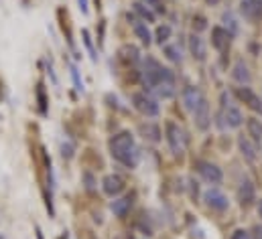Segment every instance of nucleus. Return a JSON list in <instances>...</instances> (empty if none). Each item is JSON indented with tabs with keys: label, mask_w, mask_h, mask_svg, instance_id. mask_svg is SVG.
Wrapping results in <instances>:
<instances>
[{
	"label": "nucleus",
	"mask_w": 262,
	"mask_h": 239,
	"mask_svg": "<svg viewBox=\"0 0 262 239\" xmlns=\"http://www.w3.org/2000/svg\"><path fill=\"white\" fill-rule=\"evenodd\" d=\"M81 39H83V45H85V49H88V53H90V59L98 61V53H96V49H94V43H92V37H90V33L88 31H81Z\"/></svg>",
	"instance_id": "obj_27"
},
{
	"label": "nucleus",
	"mask_w": 262,
	"mask_h": 239,
	"mask_svg": "<svg viewBox=\"0 0 262 239\" xmlns=\"http://www.w3.org/2000/svg\"><path fill=\"white\" fill-rule=\"evenodd\" d=\"M108 146H110V154L116 162H120L126 169H136V164L140 160V150H138L130 132H118L116 136L110 138Z\"/></svg>",
	"instance_id": "obj_1"
},
{
	"label": "nucleus",
	"mask_w": 262,
	"mask_h": 239,
	"mask_svg": "<svg viewBox=\"0 0 262 239\" xmlns=\"http://www.w3.org/2000/svg\"><path fill=\"white\" fill-rule=\"evenodd\" d=\"M83 179H85V182H88L85 186L92 190V188H94V179H92V175H88V173H85V175H83Z\"/></svg>",
	"instance_id": "obj_35"
},
{
	"label": "nucleus",
	"mask_w": 262,
	"mask_h": 239,
	"mask_svg": "<svg viewBox=\"0 0 262 239\" xmlns=\"http://www.w3.org/2000/svg\"><path fill=\"white\" fill-rule=\"evenodd\" d=\"M37 102H39V112L45 116L47 114V98H45V85L43 83L37 85Z\"/></svg>",
	"instance_id": "obj_28"
},
{
	"label": "nucleus",
	"mask_w": 262,
	"mask_h": 239,
	"mask_svg": "<svg viewBox=\"0 0 262 239\" xmlns=\"http://www.w3.org/2000/svg\"><path fill=\"white\" fill-rule=\"evenodd\" d=\"M236 98H238L240 102H244L250 110H254L256 114H260L262 116V100L250 89V87H246V85L238 87V89H236Z\"/></svg>",
	"instance_id": "obj_10"
},
{
	"label": "nucleus",
	"mask_w": 262,
	"mask_h": 239,
	"mask_svg": "<svg viewBox=\"0 0 262 239\" xmlns=\"http://www.w3.org/2000/svg\"><path fill=\"white\" fill-rule=\"evenodd\" d=\"M165 57L173 63H181L183 61V55H181V49L177 45H167L165 47Z\"/></svg>",
	"instance_id": "obj_25"
},
{
	"label": "nucleus",
	"mask_w": 262,
	"mask_h": 239,
	"mask_svg": "<svg viewBox=\"0 0 262 239\" xmlns=\"http://www.w3.org/2000/svg\"><path fill=\"white\" fill-rule=\"evenodd\" d=\"M203 201H205V205H207L211 211H217V213H224V211H228V207H230L228 197H226L222 190H217V188H207V190L203 193Z\"/></svg>",
	"instance_id": "obj_6"
},
{
	"label": "nucleus",
	"mask_w": 262,
	"mask_h": 239,
	"mask_svg": "<svg viewBox=\"0 0 262 239\" xmlns=\"http://www.w3.org/2000/svg\"><path fill=\"white\" fill-rule=\"evenodd\" d=\"M191 116H193V122H195L197 130L205 132V130L209 128V124H211V114H209V104H207L205 98L197 104V108L191 112Z\"/></svg>",
	"instance_id": "obj_8"
},
{
	"label": "nucleus",
	"mask_w": 262,
	"mask_h": 239,
	"mask_svg": "<svg viewBox=\"0 0 262 239\" xmlns=\"http://www.w3.org/2000/svg\"><path fill=\"white\" fill-rule=\"evenodd\" d=\"M161 71H163V65L155 59V57L146 55V57L142 59V71H140V75H142V85L152 91V89L159 85V81H161Z\"/></svg>",
	"instance_id": "obj_2"
},
{
	"label": "nucleus",
	"mask_w": 262,
	"mask_h": 239,
	"mask_svg": "<svg viewBox=\"0 0 262 239\" xmlns=\"http://www.w3.org/2000/svg\"><path fill=\"white\" fill-rule=\"evenodd\" d=\"M258 215H260V221H262V199L258 201Z\"/></svg>",
	"instance_id": "obj_38"
},
{
	"label": "nucleus",
	"mask_w": 262,
	"mask_h": 239,
	"mask_svg": "<svg viewBox=\"0 0 262 239\" xmlns=\"http://www.w3.org/2000/svg\"><path fill=\"white\" fill-rule=\"evenodd\" d=\"M230 39H232V35L224 27H213L211 29V45H213V49L226 51L228 45H230Z\"/></svg>",
	"instance_id": "obj_12"
},
{
	"label": "nucleus",
	"mask_w": 262,
	"mask_h": 239,
	"mask_svg": "<svg viewBox=\"0 0 262 239\" xmlns=\"http://www.w3.org/2000/svg\"><path fill=\"white\" fill-rule=\"evenodd\" d=\"M203 100V95H201V91L193 87V85H187L185 89H183V106H185V110L191 114L193 110L197 108V104Z\"/></svg>",
	"instance_id": "obj_16"
},
{
	"label": "nucleus",
	"mask_w": 262,
	"mask_h": 239,
	"mask_svg": "<svg viewBox=\"0 0 262 239\" xmlns=\"http://www.w3.org/2000/svg\"><path fill=\"white\" fill-rule=\"evenodd\" d=\"M197 173L201 175V179L205 180V182H209V184H220L222 179H224V175H222V169L217 166V164H213V162H205V160H199L195 164Z\"/></svg>",
	"instance_id": "obj_7"
},
{
	"label": "nucleus",
	"mask_w": 262,
	"mask_h": 239,
	"mask_svg": "<svg viewBox=\"0 0 262 239\" xmlns=\"http://www.w3.org/2000/svg\"><path fill=\"white\" fill-rule=\"evenodd\" d=\"M238 201H240L242 207H248V205H252L256 201V188H254V184H252L250 179H244L240 182V186H238Z\"/></svg>",
	"instance_id": "obj_11"
},
{
	"label": "nucleus",
	"mask_w": 262,
	"mask_h": 239,
	"mask_svg": "<svg viewBox=\"0 0 262 239\" xmlns=\"http://www.w3.org/2000/svg\"><path fill=\"white\" fill-rule=\"evenodd\" d=\"M203 29H207V20L203 18V16H193V31H203Z\"/></svg>",
	"instance_id": "obj_31"
},
{
	"label": "nucleus",
	"mask_w": 262,
	"mask_h": 239,
	"mask_svg": "<svg viewBox=\"0 0 262 239\" xmlns=\"http://www.w3.org/2000/svg\"><path fill=\"white\" fill-rule=\"evenodd\" d=\"M240 12L250 22H262V0H240Z\"/></svg>",
	"instance_id": "obj_9"
},
{
	"label": "nucleus",
	"mask_w": 262,
	"mask_h": 239,
	"mask_svg": "<svg viewBox=\"0 0 262 239\" xmlns=\"http://www.w3.org/2000/svg\"><path fill=\"white\" fill-rule=\"evenodd\" d=\"M61 154H63V158H71V156H73V144L63 142V144H61Z\"/></svg>",
	"instance_id": "obj_32"
},
{
	"label": "nucleus",
	"mask_w": 262,
	"mask_h": 239,
	"mask_svg": "<svg viewBox=\"0 0 262 239\" xmlns=\"http://www.w3.org/2000/svg\"><path fill=\"white\" fill-rule=\"evenodd\" d=\"M132 106H134L136 112H140V114L146 116V118H157L159 112H161L157 100H155L152 95H148L146 91H138V93H134V95H132Z\"/></svg>",
	"instance_id": "obj_3"
},
{
	"label": "nucleus",
	"mask_w": 262,
	"mask_h": 239,
	"mask_svg": "<svg viewBox=\"0 0 262 239\" xmlns=\"http://www.w3.org/2000/svg\"><path fill=\"white\" fill-rule=\"evenodd\" d=\"M220 119H224L226 128H240L244 124V116L236 106H228L226 104V93H222V112H220Z\"/></svg>",
	"instance_id": "obj_5"
},
{
	"label": "nucleus",
	"mask_w": 262,
	"mask_h": 239,
	"mask_svg": "<svg viewBox=\"0 0 262 239\" xmlns=\"http://www.w3.org/2000/svg\"><path fill=\"white\" fill-rule=\"evenodd\" d=\"M230 239H252V237H250V233H248V231H244V229H236Z\"/></svg>",
	"instance_id": "obj_33"
},
{
	"label": "nucleus",
	"mask_w": 262,
	"mask_h": 239,
	"mask_svg": "<svg viewBox=\"0 0 262 239\" xmlns=\"http://www.w3.org/2000/svg\"><path fill=\"white\" fill-rule=\"evenodd\" d=\"M77 2H79V10L83 14H88V0H77Z\"/></svg>",
	"instance_id": "obj_36"
},
{
	"label": "nucleus",
	"mask_w": 262,
	"mask_h": 239,
	"mask_svg": "<svg viewBox=\"0 0 262 239\" xmlns=\"http://www.w3.org/2000/svg\"><path fill=\"white\" fill-rule=\"evenodd\" d=\"M69 71H71L73 87H75L77 91H81V93H83V81H81V77H79V71H77V67H75V65H71V67H69Z\"/></svg>",
	"instance_id": "obj_29"
},
{
	"label": "nucleus",
	"mask_w": 262,
	"mask_h": 239,
	"mask_svg": "<svg viewBox=\"0 0 262 239\" xmlns=\"http://www.w3.org/2000/svg\"><path fill=\"white\" fill-rule=\"evenodd\" d=\"M128 20H132V29H134V35H136V39L142 43V45H150L152 43V35H150V31H148V27H146V22H142V20H136L134 16L128 14Z\"/></svg>",
	"instance_id": "obj_15"
},
{
	"label": "nucleus",
	"mask_w": 262,
	"mask_h": 239,
	"mask_svg": "<svg viewBox=\"0 0 262 239\" xmlns=\"http://www.w3.org/2000/svg\"><path fill=\"white\" fill-rule=\"evenodd\" d=\"M252 239H262V227L260 225H256L254 229H252V235H250Z\"/></svg>",
	"instance_id": "obj_34"
},
{
	"label": "nucleus",
	"mask_w": 262,
	"mask_h": 239,
	"mask_svg": "<svg viewBox=\"0 0 262 239\" xmlns=\"http://www.w3.org/2000/svg\"><path fill=\"white\" fill-rule=\"evenodd\" d=\"M246 126H248V136H250V140L256 144V146H260L262 144V122L256 118H250L246 122Z\"/></svg>",
	"instance_id": "obj_21"
},
{
	"label": "nucleus",
	"mask_w": 262,
	"mask_h": 239,
	"mask_svg": "<svg viewBox=\"0 0 262 239\" xmlns=\"http://www.w3.org/2000/svg\"><path fill=\"white\" fill-rule=\"evenodd\" d=\"M37 239H43V233H41V229H37Z\"/></svg>",
	"instance_id": "obj_39"
},
{
	"label": "nucleus",
	"mask_w": 262,
	"mask_h": 239,
	"mask_svg": "<svg viewBox=\"0 0 262 239\" xmlns=\"http://www.w3.org/2000/svg\"><path fill=\"white\" fill-rule=\"evenodd\" d=\"M142 4H146L152 12H165V6H163V0H140Z\"/></svg>",
	"instance_id": "obj_30"
},
{
	"label": "nucleus",
	"mask_w": 262,
	"mask_h": 239,
	"mask_svg": "<svg viewBox=\"0 0 262 239\" xmlns=\"http://www.w3.org/2000/svg\"><path fill=\"white\" fill-rule=\"evenodd\" d=\"M238 148H240L242 156H244L248 162H254V160H256V146H254V142H252L250 138L240 136V138H238Z\"/></svg>",
	"instance_id": "obj_19"
},
{
	"label": "nucleus",
	"mask_w": 262,
	"mask_h": 239,
	"mask_svg": "<svg viewBox=\"0 0 262 239\" xmlns=\"http://www.w3.org/2000/svg\"><path fill=\"white\" fill-rule=\"evenodd\" d=\"M165 138H167V144H169V148H171V152L173 154H183V148H185V134H183V130L175 124V122H167L165 124Z\"/></svg>",
	"instance_id": "obj_4"
},
{
	"label": "nucleus",
	"mask_w": 262,
	"mask_h": 239,
	"mask_svg": "<svg viewBox=\"0 0 262 239\" xmlns=\"http://www.w3.org/2000/svg\"><path fill=\"white\" fill-rule=\"evenodd\" d=\"M189 53H191V57L195 61L207 59V47H205L203 39L199 35H195V33L189 37Z\"/></svg>",
	"instance_id": "obj_14"
},
{
	"label": "nucleus",
	"mask_w": 262,
	"mask_h": 239,
	"mask_svg": "<svg viewBox=\"0 0 262 239\" xmlns=\"http://www.w3.org/2000/svg\"><path fill=\"white\" fill-rule=\"evenodd\" d=\"M132 8H134V12L140 16V20H142V22H155V12H152L146 4H142L140 0H138V2H134V4H132Z\"/></svg>",
	"instance_id": "obj_22"
},
{
	"label": "nucleus",
	"mask_w": 262,
	"mask_h": 239,
	"mask_svg": "<svg viewBox=\"0 0 262 239\" xmlns=\"http://www.w3.org/2000/svg\"><path fill=\"white\" fill-rule=\"evenodd\" d=\"M102 188H104L106 195L118 197L124 190V180L120 179L118 175H108V177H104V180H102Z\"/></svg>",
	"instance_id": "obj_13"
},
{
	"label": "nucleus",
	"mask_w": 262,
	"mask_h": 239,
	"mask_svg": "<svg viewBox=\"0 0 262 239\" xmlns=\"http://www.w3.org/2000/svg\"><path fill=\"white\" fill-rule=\"evenodd\" d=\"M205 2H207V4H209V6H215V4H220V2H222V0H205Z\"/></svg>",
	"instance_id": "obj_37"
},
{
	"label": "nucleus",
	"mask_w": 262,
	"mask_h": 239,
	"mask_svg": "<svg viewBox=\"0 0 262 239\" xmlns=\"http://www.w3.org/2000/svg\"><path fill=\"white\" fill-rule=\"evenodd\" d=\"M132 203H134V197H132V195L120 197V199L112 201V205H110V211H112L116 217H126V215L130 213Z\"/></svg>",
	"instance_id": "obj_17"
},
{
	"label": "nucleus",
	"mask_w": 262,
	"mask_h": 239,
	"mask_svg": "<svg viewBox=\"0 0 262 239\" xmlns=\"http://www.w3.org/2000/svg\"><path fill=\"white\" fill-rule=\"evenodd\" d=\"M232 77L240 85H248L250 83V71H248V67H246L244 61H236V65L232 67Z\"/></svg>",
	"instance_id": "obj_20"
},
{
	"label": "nucleus",
	"mask_w": 262,
	"mask_h": 239,
	"mask_svg": "<svg viewBox=\"0 0 262 239\" xmlns=\"http://www.w3.org/2000/svg\"><path fill=\"white\" fill-rule=\"evenodd\" d=\"M138 132L142 134V138L144 140H148V142H161V128L157 126V124H150V122H146V124H140L138 126Z\"/></svg>",
	"instance_id": "obj_18"
},
{
	"label": "nucleus",
	"mask_w": 262,
	"mask_h": 239,
	"mask_svg": "<svg viewBox=\"0 0 262 239\" xmlns=\"http://www.w3.org/2000/svg\"><path fill=\"white\" fill-rule=\"evenodd\" d=\"M224 22H226V31L234 37V35H238V20H236V16L232 14V12H224Z\"/></svg>",
	"instance_id": "obj_26"
},
{
	"label": "nucleus",
	"mask_w": 262,
	"mask_h": 239,
	"mask_svg": "<svg viewBox=\"0 0 262 239\" xmlns=\"http://www.w3.org/2000/svg\"><path fill=\"white\" fill-rule=\"evenodd\" d=\"M169 39H171V27H169V25L157 27V31H155V41H157L159 45H163V43H167Z\"/></svg>",
	"instance_id": "obj_24"
},
{
	"label": "nucleus",
	"mask_w": 262,
	"mask_h": 239,
	"mask_svg": "<svg viewBox=\"0 0 262 239\" xmlns=\"http://www.w3.org/2000/svg\"><path fill=\"white\" fill-rule=\"evenodd\" d=\"M152 91H155L159 98L169 100V98H173V95H175V81H161Z\"/></svg>",
	"instance_id": "obj_23"
}]
</instances>
